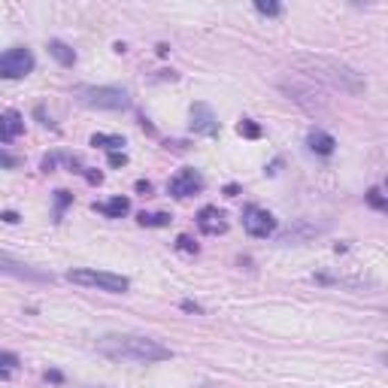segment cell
I'll return each mask as SVG.
<instances>
[{
  "instance_id": "1",
  "label": "cell",
  "mask_w": 388,
  "mask_h": 388,
  "mask_svg": "<svg viewBox=\"0 0 388 388\" xmlns=\"http://www.w3.org/2000/svg\"><path fill=\"white\" fill-rule=\"evenodd\" d=\"M97 352L115 361H140V364H155V361L173 358L167 346L143 334H106L97 340Z\"/></svg>"
},
{
  "instance_id": "2",
  "label": "cell",
  "mask_w": 388,
  "mask_h": 388,
  "mask_svg": "<svg viewBox=\"0 0 388 388\" xmlns=\"http://www.w3.org/2000/svg\"><path fill=\"white\" fill-rule=\"evenodd\" d=\"M294 64L301 67L307 76L328 82L331 88H340L346 94H364L367 92V82L358 70H352L349 64L337 61V58H325V55H297Z\"/></svg>"
},
{
  "instance_id": "3",
  "label": "cell",
  "mask_w": 388,
  "mask_h": 388,
  "mask_svg": "<svg viewBox=\"0 0 388 388\" xmlns=\"http://www.w3.org/2000/svg\"><path fill=\"white\" fill-rule=\"evenodd\" d=\"M76 103L88 106V110H106V112H119L130 106V94L125 88H115V85H79L76 92Z\"/></svg>"
},
{
  "instance_id": "4",
  "label": "cell",
  "mask_w": 388,
  "mask_h": 388,
  "mask_svg": "<svg viewBox=\"0 0 388 388\" xmlns=\"http://www.w3.org/2000/svg\"><path fill=\"white\" fill-rule=\"evenodd\" d=\"M67 279L76 285H88V288H101L110 294H125L130 288L128 276L119 273H106V270H94V267H79V270H67Z\"/></svg>"
},
{
  "instance_id": "5",
  "label": "cell",
  "mask_w": 388,
  "mask_h": 388,
  "mask_svg": "<svg viewBox=\"0 0 388 388\" xmlns=\"http://www.w3.org/2000/svg\"><path fill=\"white\" fill-rule=\"evenodd\" d=\"M34 55L24 46H12L0 55V79H24L31 70H34Z\"/></svg>"
},
{
  "instance_id": "6",
  "label": "cell",
  "mask_w": 388,
  "mask_h": 388,
  "mask_svg": "<svg viewBox=\"0 0 388 388\" xmlns=\"http://www.w3.org/2000/svg\"><path fill=\"white\" fill-rule=\"evenodd\" d=\"M243 228H246L249 237L264 240V237H270L276 230V219H273V212H267V210H261V206L252 203V206L243 210Z\"/></svg>"
},
{
  "instance_id": "7",
  "label": "cell",
  "mask_w": 388,
  "mask_h": 388,
  "mask_svg": "<svg viewBox=\"0 0 388 388\" xmlns=\"http://www.w3.org/2000/svg\"><path fill=\"white\" fill-rule=\"evenodd\" d=\"M0 273L15 276V279H28V282H46V279H52V273L34 267V264H24L19 258H12L10 252H0Z\"/></svg>"
},
{
  "instance_id": "8",
  "label": "cell",
  "mask_w": 388,
  "mask_h": 388,
  "mask_svg": "<svg viewBox=\"0 0 388 388\" xmlns=\"http://www.w3.org/2000/svg\"><path fill=\"white\" fill-rule=\"evenodd\" d=\"M167 192L173 197H192L197 192H203V176L194 167H185V170H179L176 176L167 183Z\"/></svg>"
},
{
  "instance_id": "9",
  "label": "cell",
  "mask_w": 388,
  "mask_h": 388,
  "mask_svg": "<svg viewBox=\"0 0 388 388\" xmlns=\"http://www.w3.org/2000/svg\"><path fill=\"white\" fill-rule=\"evenodd\" d=\"M197 228H201V234H206V237H219L228 230V219L219 206H203V210L197 212Z\"/></svg>"
},
{
  "instance_id": "10",
  "label": "cell",
  "mask_w": 388,
  "mask_h": 388,
  "mask_svg": "<svg viewBox=\"0 0 388 388\" xmlns=\"http://www.w3.org/2000/svg\"><path fill=\"white\" fill-rule=\"evenodd\" d=\"M192 130L194 134H203V137H219V119L206 103L192 106Z\"/></svg>"
},
{
  "instance_id": "11",
  "label": "cell",
  "mask_w": 388,
  "mask_h": 388,
  "mask_svg": "<svg viewBox=\"0 0 388 388\" xmlns=\"http://www.w3.org/2000/svg\"><path fill=\"white\" fill-rule=\"evenodd\" d=\"M319 225H310V221H294L292 228H285L282 234L276 237V243L279 246H297V243H307V240H312V237L319 234Z\"/></svg>"
},
{
  "instance_id": "12",
  "label": "cell",
  "mask_w": 388,
  "mask_h": 388,
  "mask_svg": "<svg viewBox=\"0 0 388 388\" xmlns=\"http://www.w3.org/2000/svg\"><path fill=\"white\" fill-rule=\"evenodd\" d=\"M312 279H316L319 285L349 288V292H364V288H373V279H364V276H334V273H316Z\"/></svg>"
},
{
  "instance_id": "13",
  "label": "cell",
  "mask_w": 388,
  "mask_h": 388,
  "mask_svg": "<svg viewBox=\"0 0 388 388\" xmlns=\"http://www.w3.org/2000/svg\"><path fill=\"white\" fill-rule=\"evenodd\" d=\"M24 134V119L15 110L3 112L0 115V143H12V140H19Z\"/></svg>"
},
{
  "instance_id": "14",
  "label": "cell",
  "mask_w": 388,
  "mask_h": 388,
  "mask_svg": "<svg viewBox=\"0 0 388 388\" xmlns=\"http://www.w3.org/2000/svg\"><path fill=\"white\" fill-rule=\"evenodd\" d=\"M307 146H310V152H316V155H334V149H337V140L331 134H325V130H310L307 134Z\"/></svg>"
},
{
  "instance_id": "15",
  "label": "cell",
  "mask_w": 388,
  "mask_h": 388,
  "mask_svg": "<svg viewBox=\"0 0 388 388\" xmlns=\"http://www.w3.org/2000/svg\"><path fill=\"white\" fill-rule=\"evenodd\" d=\"M94 210L103 212L106 219H121V216H128L130 212V201L128 197H121V194H115L112 201H106V203H94Z\"/></svg>"
},
{
  "instance_id": "16",
  "label": "cell",
  "mask_w": 388,
  "mask_h": 388,
  "mask_svg": "<svg viewBox=\"0 0 388 388\" xmlns=\"http://www.w3.org/2000/svg\"><path fill=\"white\" fill-rule=\"evenodd\" d=\"M49 55H52L61 67H73V64H76V52H73L67 43H61V40H49Z\"/></svg>"
},
{
  "instance_id": "17",
  "label": "cell",
  "mask_w": 388,
  "mask_h": 388,
  "mask_svg": "<svg viewBox=\"0 0 388 388\" xmlns=\"http://www.w3.org/2000/svg\"><path fill=\"white\" fill-rule=\"evenodd\" d=\"M137 221L143 228H167L173 221V216H170V212H140Z\"/></svg>"
},
{
  "instance_id": "18",
  "label": "cell",
  "mask_w": 388,
  "mask_h": 388,
  "mask_svg": "<svg viewBox=\"0 0 388 388\" xmlns=\"http://www.w3.org/2000/svg\"><path fill=\"white\" fill-rule=\"evenodd\" d=\"M92 146H101V149H106V152H119V149L125 146V140H121V137H110V134H94Z\"/></svg>"
},
{
  "instance_id": "19",
  "label": "cell",
  "mask_w": 388,
  "mask_h": 388,
  "mask_svg": "<svg viewBox=\"0 0 388 388\" xmlns=\"http://www.w3.org/2000/svg\"><path fill=\"white\" fill-rule=\"evenodd\" d=\"M12 370H19V355L0 352V379H10Z\"/></svg>"
},
{
  "instance_id": "20",
  "label": "cell",
  "mask_w": 388,
  "mask_h": 388,
  "mask_svg": "<svg viewBox=\"0 0 388 388\" xmlns=\"http://www.w3.org/2000/svg\"><path fill=\"white\" fill-rule=\"evenodd\" d=\"M237 130H240L243 137H249V140H258L261 137V125H258V121H252V119H243L240 125H237Z\"/></svg>"
},
{
  "instance_id": "21",
  "label": "cell",
  "mask_w": 388,
  "mask_h": 388,
  "mask_svg": "<svg viewBox=\"0 0 388 388\" xmlns=\"http://www.w3.org/2000/svg\"><path fill=\"white\" fill-rule=\"evenodd\" d=\"M364 201H367L370 206H373V210H385V206H388V201H385V197H382V192H379V188H370Z\"/></svg>"
},
{
  "instance_id": "22",
  "label": "cell",
  "mask_w": 388,
  "mask_h": 388,
  "mask_svg": "<svg viewBox=\"0 0 388 388\" xmlns=\"http://www.w3.org/2000/svg\"><path fill=\"white\" fill-rule=\"evenodd\" d=\"M255 10H258L261 15H282V6H279V3H267V0H258V3H255Z\"/></svg>"
},
{
  "instance_id": "23",
  "label": "cell",
  "mask_w": 388,
  "mask_h": 388,
  "mask_svg": "<svg viewBox=\"0 0 388 388\" xmlns=\"http://www.w3.org/2000/svg\"><path fill=\"white\" fill-rule=\"evenodd\" d=\"M176 249H179V252H188V255H197V243L192 240V237L183 234V237L176 240Z\"/></svg>"
},
{
  "instance_id": "24",
  "label": "cell",
  "mask_w": 388,
  "mask_h": 388,
  "mask_svg": "<svg viewBox=\"0 0 388 388\" xmlns=\"http://www.w3.org/2000/svg\"><path fill=\"white\" fill-rule=\"evenodd\" d=\"M125 164H128L125 152H110V167H125Z\"/></svg>"
},
{
  "instance_id": "25",
  "label": "cell",
  "mask_w": 388,
  "mask_h": 388,
  "mask_svg": "<svg viewBox=\"0 0 388 388\" xmlns=\"http://www.w3.org/2000/svg\"><path fill=\"white\" fill-rule=\"evenodd\" d=\"M0 164H3V167H19V158H15V155L0 152Z\"/></svg>"
},
{
  "instance_id": "26",
  "label": "cell",
  "mask_w": 388,
  "mask_h": 388,
  "mask_svg": "<svg viewBox=\"0 0 388 388\" xmlns=\"http://www.w3.org/2000/svg\"><path fill=\"white\" fill-rule=\"evenodd\" d=\"M55 194H58V216H61V210L70 203V192H55Z\"/></svg>"
},
{
  "instance_id": "27",
  "label": "cell",
  "mask_w": 388,
  "mask_h": 388,
  "mask_svg": "<svg viewBox=\"0 0 388 388\" xmlns=\"http://www.w3.org/2000/svg\"><path fill=\"white\" fill-rule=\"evenodd\" d=\"M183 310H188V312H203V307H201V303H194V301H183Z\"/></svg>"
},
{
  "instance_id": "28",
  "label": "cell",
  "mask_w": 388,
  "mask_h": 388,
  "mask_svg": "<svg viewBox=\"0 0 388 388\" xmlns=\"http://www.w3.org/2000/svg\"><path fill=\"white\" fill-rule=\"evenodd\" d=\"M0 219L10 221V225H15V221H19V216H15V212H0Z\"/></svg>"
},
{
  "instance_id": "29",
  "label": "cell",
  "mask_w": 388,
  "mask_h": 388,
  "mask_svg": "<svg viewBox=\"0 0 388 388\" xmlns=\"http://www.w3.org/2000/svg\"><path fill=\"white\" fill-rule=\"evenodd\" d=\"M137 192H143V194H149V192H152V185H149L146 179H140V183H137Z\"/></svg>"
}]
</instances>
